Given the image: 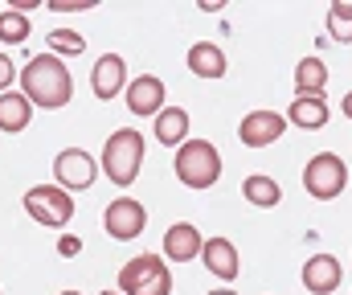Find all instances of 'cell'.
<instances>
[{
  "label": "cell",
  "mask_w": 352,
  "mask_h": 295,
  "mask_svg": "<svg viewBox=\"0 0 352 295\" xmlns=\"http://www.w3.org/2000/svg\"><path fill=\"white\" fill-rule=\"evenodd\" d=\"M78 250H82V238H74V234H62V238H58V254H62V259H74Z\"/></svg>",
  "instance_id": "24"
},
{
  "label": "cell",
  "mask_w": 352,
  "mask_h": 295,
  "mask_svg": "<svg viewBox=\"0 0 352 295\" xmlns=\"http://www.w3.org/2000/svg\"><path fill=\"white\" fill-rule=\"evenodd\" d=\"M119 292L123 295H173V271L160 254H140L127 259L119 271Z\"/></svg>",
  "instance_id": "4"
},
{
  "label": "cell",
  "mask_w": 352,
  "mask_h": 295,
  "mask_svg": "<svg viewBox=\"0 0 352 295\" xmlns=\"http://www.w3.org/2000/svg\"><path fill=\"white\" fill-rule=\"evenodd\" d=\"M102 226H107V234H111V238L131 242L135 234H144V226H148V209H144L135 197H119V201H111V205H107Z\"/></svg>",
  "instance_id": "7"
},
{
  "label": "cell",
  "mask_w": 352,
  "mask_h": 295,
  "mask_svg": "<svg viewBox=\"0 0 352 295\" xmlns=\"http://www.w3.org/2000/svg\"><path fill=\"white\" fill-rule=\"evenodd\" d=\"M127 111L131 115H160L164 111V83L156 74H144L127 83Z\"/></svg>",
  "instance_id": "12"
},
{
  "label": "cell",
  "mask_w": 352,
  "mask_h": 295,
  "mask_svg": "<svg viewBox=\"0 0 352 295\" xmlns=\"http://www.w3.org/2000/svg\"><path fill=\"white\" fill-rule=\"evenodd\" d=\"M188 70L197 78H226V54L217 45H209V41H197L188 50Z\"/></svg>",
  "instance_id": "17"
},
{
  "label": "cell",
  "mask_w": 352,
  "mask_h": 295,
  "mask_svg": "<svg viewBox=\"0 0 352 295\" xmlns=\"http://www.w3.org/2000/svg\"><path fill=\"white\" fill-rule=\"evenodd\" d=\"M50 8H58V12H70V8H87V4H82V0H54Z\"/></svg>",
  "instance_id": "26"
},
{
  "label": "cell",
  "mask_w": 352,
  "mask_h": 295,
  "mask_svg": "<svg viewBox=\"0 0 352 295\" xmlns=\"http://www.w3.org/2000/svg\"><path fill=\"white\" fill-rule=\"evenodd\" d=\"M54 177H58V185H62L66 193H78V189H90V185H94L98 168H94V160H90L82 148H66V152H58V160H54Z\"/></svg>",
  "instance_id": "8"
},
{
  "label": "cell",
  "mask_w": 352,
  "mask_h": 295,
  "mask_svg": "<svg viewBox=\"0 0 352 295\" xmlns=\"http://www.w3.org/2000/svg\"><path fill=\"white\" fill-rule=\"evenodd\" d=\"M62 295H78V292H62Z\"/></svg>",
  "instance_id": "30"
},
{
  "label": "cell",
  "mask_w": 352,
  "mask_h": 295,
  "mask_svg": "<svg viewBox=\"0 0 352 295\" xmlns=\"http://www.w3.org/2000/svg\"><path fill=\"white\" fill-rule=\"evenodd\" d=\"M12 78H16V66H12V58H8V54H0V95L12 87Z\"/></svg>",
  "instance_id": "25"
},
{
  "label": "cell",
  "mask_w": 352,
  "mask_h": 295,
  "mask_svg": "<svg viewBox=\"0 0 352 295\" xmlns=\"http://www.w3.org/2000/svg\"><path fill=\"white\" fill-rule=\"evenodd\" d=\"M344 185H349V164H344L336 152H320V156L307 160V168H303V189L316 197V201L340 197Z\"/></svg>",
  "instance_id": "6"
},
{
  "label": "cell",
  "mask_w": 352,
  "mask_h": 295,
  "mask_svg": "<svg viewBox=\"0 0 352 295\" xmlns=\"http://www.w3.org/2000/svg\"><path fill=\"white\" fill-rule=\"evenodd\" d=\"M25 213L33 221H41L45 230H66L70 217H74V197L62 185H33L25 193Z\"/></svg>",
  "instance_id": "5"
},
{
  "label": "cell",
  "mask_w": 352,
  "mask_h": 295,
  "mask_svg": "<svg viewBox=\"0 0 352 295\" xmlns=\"http://www.w3.org/2000/svg\"><path fill=\"white\" fill-rule=\"evenodd\" d=\"M328 98L324 95H295L291 98V111H287V119L295 123V127H303V131H320L324 123H328Z\"/></svg>",
  "instance_id": "15"
},
{
  "label": "cell",
  "mask_w": 352,
  "mask_h": 295,
  "mask_svg": "<svg viewBox=\"0 0 352 295\" xmlns=\"http://www.w3.org/2000/svg\"><path fill=\"white\" fill-rule=\"evenodd\" d=\"M340 107H344V119H352V91L344 95V102H340Z\"/></svg>",
  "instance_id": "27"
},
{
  "label": "cell",
  "mask_w": 352,
  "mask_h": 295,
  "mask_svg": "<svg viewBox=\"0 0 352 295\" xmlns=\"http://www.w3.org/2000/svg\"><path fill=\"white\" fill-rule=\"evenodd\" d=\"M283 131H287V119H283L278 111H250V115L238 123V140H242L246 148H266V144H274Z\"/></svg>",
  "instance_id": "9"
},
{
  "label": "cell",
  "mask_w": 352,
  "mask_h": 295,
  "mask_svg": "<svg viewBox=\"0 0 352 295\" xmlns=\"http://www.w3.org/2000/svg\"><path fill=\"white\" fill-rule=\"evenodd\" d=\"M242 197H246L250 205H258V209H274V205L283 201V189H278V181H270V177H263V173H254V177L242 181Z\"/></svg>",
  "instance_id": "20"
},
{
  "label": "cell",
  "mask_w": 352,
  "mask_h": 295,
  "mask_svg": "<svg viewBox=\"0 0 352 295\" xmlns=\"http://www.w3.org/2000/svg\"><path fill=\"white\" fill-rule=\"evenodd\" d=\"M340 279H344V271H340V259H332V254H316L303 267V287L311 295H332L340 287Z\"/></svg>",
  "instance_id": "11"
},
{
  "label": "cell",
  "mask_w": 352,
  "mask_h": 295,
  "mask_svg": "<svg viewBox=\"0 0 352 295\" xmlns=\"http://www.w3.org/2000/svg\"><path fill=\"white\" fill-rule=\"evenodd\" d=\"M45 41H50V50H54V54H82V50H87L82 33H74V29H54Z\"/></svg>",
  "instance_id": "23"
},
{
  "label": "cell",
  "mask_w": 352,
  "mask_h": 295,
  "mask_svg": "<svg viewBox=\"0 0 352 295\" xmlns=\"http://www.w3.org/2000/svg\"><path fill=\"white\" fill-rule=\"evenodd\" d=\"M328 87V66L320 58H303L295 66V95H324Z\"/></svg>",
  "instance_id": "19"
},
{
  "label": "cell",
  "mask_w": 352,
  "mask_h": 295,
  "mask_svg": "<svg viewBox=\"0 0 352 295\" xmlns=\"http://www.w3.org/2000/svg\"><path fill=\"white\" fill-rule=\"evenodd\" d=\"M123 87H127V62L119 54H102L94 62V70H90V91H94V98L111 102Z\"/></svg>",
  "instance_id": "10"
},
{
  "label": "cell",
  "mask_w": 352,
  "mask_h": 295,
  "mask_svg": "<svg viewBox=\"0 0 352 295\" xmlns=\"http://www.w3.org/2000/svg\"><path fill=\"white\" fill-rule=\"evenodd\" d=\"M221 177V156L209 140H184L176 148V181L184 189H209Z\"/></svg>",
  "instance_id": "3"
},
{
  "label": "cell",
  "mask_w": 352,
  "mask_h": 295,
  "mask_svg": "<svg viewBox=\"0 0 352 295\" xmlns=\"http://www.w3.org/2000/svg\"><path fill=\"white\" fill-rule=\"evenodd\" d=\"M209 295H238V292H230V287H221V292H209Z\"/></svg>",
  "instance_id": "28"
},
{
  "label": "cell",
  "mask_w": 352,
  "mask_h": 295,
  "mask_svg": "<svg viewBox=\"0 0 352 295\" xmlns=\"http://www.w3.org/2000/svg\"><path fill=\"white\" fill-rule=\"evenodd\" d=\"M102 295H123V292H102Z\"/></svg>",
  "instance_id": "29"
},
{
  "label": "cell",
  "mask_w": 352,
  "mask_h": 295,
  "mask_svg": "<svg viewBox=\"0 0 352 295\" xmlns=\"http://www.w3.org/2000/svg\"><path fill=\"white\" fill-rule=\"evenodd\" d=\"M140 164H144V135L131 131V127L111 131V140H107V148H102V173H107L119 189H127V185L140 177Z\"/></svg>",
  "instance_id": "2"
},
{
  "label": "cell",
  "mask_w": 352,
  "mask_h": 295,
  "mask_svg": "<svg viewBox=\"0 0 352 295\" xmlns=\"http://www.w3.org/2000/svg\"><path fill=\"white\" fill-rule=\"evenodd\" d=\"M201 246H205V238H201V230L188 226V221H176V226H168V234H164V259H168V263H188V259H197Z\"/></svg>",
  "instance_id": "13"
},
{
  "label": "cell",
  "mask_w": 352,
  "mask_h": 295,
  "mask_svg": "<svg viewBox=\"0 0 352 295\" xmlns=\"http://www.w3.org/2000/svg\"><path fill=\"white\" fill-rule=\"evenodd\" d=\"M328 33H332V41H352V0H336L332 8H328Z\"/></svg>",
  "instance_id": "21"
},
{
  "label": "cell",
  "mask_w": 352,
  "mask_h": 295,
  "mask_svg": "<svg viewBox=\"0 0 352 295\" xmlns=\"http://www.w3.org/2000/svg\"><path fill=\"white\" fill-rule=\"evenodd\" d=\"M29 119H33V102L21 95V91H4L0 95V131L16 135V131L29 127Z\"/></svg>",
  "instance_id": "16"
},
{
  "label": "cell",
  "mask_w": 352,
  "mask_h": 295,
  "mask_svg": "<svg viewBox=\"0 0 352 295\" xmlns=\"http://www.w3.org/2000/svg\"><path fill=\"white\" fill-rule=\"evenodd\" d=\"M21 95L33 107H45V111L66 107L70 95H74V83H70V70L62 66V58L58 54H37L21 70Z\"/></svg>",
  "instance_id": "1"
},
{
  "label": "cell",
  "mask_w": 352,
  "mask_h": 295,
  "mask_svg": "<svg viewBox=\"0 0 352 295\" xmlns=\"http://www.w3.org/2000/svg\"><path fill=\"white\" fill-rule=\"evenodd\" d=\"M201 259H205V267L217 275V279H238V271H242V263H238V250H234V242L230 238H209L205 246H201Z\"/></svg>",
  "instance_id": "14"
},
{
  "label": "cell",
  "mask_w": 352,
  "mask_h": 295,
  "mask_svg": "<svg viewBox=\"0 0 352 295\" xmlns=\"http://www.w3.org/2000/svg\"><path fill=\"white\" fill-rule=\"evenodd\" d=\"M25 37H29V17L16 12V8H4V12H0V41L21 45Z\"/></svg>",
  "instance_id": "22"
},
{
  "label": "cell",
  "mask_w": 352,
  "mask_h": 295,
  "mask_svg": "<svg viewBox=\"0 0 352 295\" xmlns=\"http://www.w3.org/2000/svg\"><path fill=\"white\" fill-rule=\"evenodd\" d=\"M184 135H188V111L184 107H164L156 115V140L164 148H176V144H184Z\"/></svg>",
  "instance_id": "18"
}]
</instances>
